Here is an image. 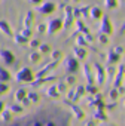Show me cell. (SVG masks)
I'll return each mask as SVG.
<instances>
[{"mask_svg":"<svg viewBox=\"0 0 125 126\" xmlns=\"http://www.w3.org/2000/svg\"><path fill=\"white\" fill-rule=\"evenodd\" d=\"M83 94H85V88L83 86H78L76 89H75V92H73V101H78L79 98H82L83 96Z\"/></svg>","mask_w":125,"mask_h":126,"instance_id":"cell-12","label":"cell"},{"mask_svg":"<svg viewBox=\"0 0 125 126\" xmlns=\"http://www.w3.org/2000/svg\"><path fill=\"white\" fill-rule=\"evenodd\" d=\"M104 3H106L107 9H113V8L118 6V0H104Z\"/></svg>","mask_w":125,"mask_h":126,"instance_id":"cell-18","label":"cell"},{"mask_svg":"<svg viewBox=\"0 0 125 126\" xmlns=\"http://www.w3.org/2000/svg\"><path fill=\"white\" fill-rule=\"evenodd\" d=\"M27 89H24V88H21V89H18L17 92H15V101L17 102H20V101H22L24 98H27Z\"/></svg>","mask_w":125,"mask_h":126,"instance_id":"cell-11","label":"cell"},{"mask_svg":"<svg viewBox=\"0 0 125 126\" xmlns=\"http://www.w3.org/2000/svg\"><path fill=\"white\" fill-rule=\"evenodd\" d=\"M40 58H42V52H40V50H33V52L30 53V56H28V59H30L31 62H34V64L40 61Z\"/></svg>","mask_w":125,"mask_h":126,"instance_id":"cell-15","label":"cell"},{"mask_svg":"<svg viewBox=\"0 0 125 126\" xmlns=\"http://www.w3.org/2000/svg\"><path fill=\"white\" fill-rule=\"evenodd\" d=\"M37 31H39V33H43V31H46V25H45V24H40V25H37Z\"/></svg>","mask_w":125,"mask_h":126,"instance_id":"cell-36","label":"cell"},{"mask_svg":"<svg viewBox=\"0 0 125 126\" xmlns=\"http://www.w3.org/2000/svg\"><path fill=\"white\" fill-rule=\"evenodd\" d=\"M89 16H91L92 19H100V18L103 16L101 9H100L98 6H92V8H89Z\"/></svg>","mask_w":125,"mask_h":126,"instance_id":"cell-9","label":"cell"},{"mask_svg":"<svg viewBox=\"0 0 125 126\" xmlns=\"http://www.w3.org/2000/svg\"><path fill=\"white\" fill-rule=\"evenodd\" d=\"M119 58H121V56H119V53H116V52L112 49V50L109 52V58H107V62L113 64V62H118V61H119Z\"/></svg>","mask_w":125,"mask_h":126,"instance_id":"cell-16","label":"cell"},{"mask_svg":"<svg viewBox=\"0 0 125 126\" xmlns=\"http://www.w3.org/2000/svg\"><path fill=\"white\" fill-rule=\"evenodd\" d=\"M9 110H12L14 113H21V111H22V107H21V105H15V104H14V105H9Z\"/></svg>","mask_w":125,"mask_h":126,"instance_id":"cell-28","label":"cell"},{"mask_svg":"<svg viewBox=\"0 0 125 126\" xmlns=\"http://www.w3.org/2000/svg\"><path fill=\"white\" fill-rule=\"evenodd\" d=\"M15 42L22 45V43H28V39L25 36H22V34H18V36H15Z\"/></svg>","mask_w":125,"mask_h":126,"instance_id":"cell-19","label":"cell"},{"mask_svg":"<svg viewBox=\"0 0 125 126\" xmlns=\"http://www.w3.org/2000/svg\"><path fill=\"white\" fill-rule=\"evenodd\" d=\"M3 110H5V102H3V101H0V113H2Z\"/></svg>","mask_w":125,"mask_h":126,"instance_id":"cell-40","label":"cell"},{"mask_svg":"<svg viewBox=\"0 0 125 126\" xmlns=\"http://www.w3.org/2000/svg\"><path fill=\"white\" fill-rule=\"evenodd\" d=\"M113 50H115L116 53H119V55L122 53V47H121V46H116V47H113Z\"/></svg>","mask_w":125,"mask_h":126,"instance_id":"cell-38","label":"cell"},{"mask_svg":"<svg viewBox=\"0 0 125 126\" xmlns=\"http://www.w3.org/2000/svg\"><path fill=\"white\" fill-rule=\"evenodd\" d=\"M9 79H11V74L8 73V70L0 67V82H8Z\"/></svg>","mask_w":125,"mask_h":126,"instance_id":"cell-17","label":"cell"},{"mask_svg":"<svg viewBox=\"0 0 125 126\" xmlns=\"http://www.w3.org/2000/svg\"><path fill=\"white\" fill-rule=\"evenodd\" d=\"M73 111L76 113V117H78V119H83V116H85V114H83V111H82L81 108H78L76 105H73Z\"/></svg>","mask_w":125,"mask_h":126,"instance_id":"cell-24","label":"cell"},{"mask_svg":"<svg viewBox=\"0 0 125 126\" xmlns=\"http://www.w3.org/2000/svg\"><path fill=\"white\" fill-rule=\"evenodd\" d=\"M98 40H100V43H107V42H109V39H107V34H104V33H100V36H98Z\"/></svg>","mask_w":125,"mask_h":126,"instance_id":"cell-30","label":"cell"},{"mask_svg":"<svg viewBox=\"0 0 125 126\" xmlns=\"http://www.w3.org/2000/svg\"><path fill=\"white\" fill-rule=\"evenodd\" d=\"M88 45V40H85L82 36H79L78 37V46H86Z\"/></svg>","mask_w":125,"mask_h":126,"instance_id":"cell-31","label":"cell"},{"mask_svg":"<svg viewBox=\"0 0 125 126\" xmlns=\"http://www.w3.org/2000/svg\"><path fill=\"white\" fill-rule=\"evenodd\" d=\"M95 68H97V83L101 85V83L104 82V70H103L98 64H95Z\"/></svg>","mask_w":125,"mask_h":126,"instance_id":"cell-14","label":"cell"},{"mask_svg":"<svg viewBox=\"0 0 125 126\" xmlns=\"http://www.w3.org/2000/svg\"><path fill=\"white\" fill-rule=\"evenodd\" d=\"M0 58H2V61L5 62V64H8V65H12L15 62V55L11 50H6V49L0 50Z\"/></svg>","mask_w":125,"mask_h":126,"instance_id":"cell-4","label":"cell"},{"mask_svg":"<svg viewBox=\"0 0 125 126\" xmlns=\"http://www.w3.org/2000/svg\"><path fill=\"white\" fill-rule=\"evenodd\" d=\"M88 68H89L88 65H83V70H85V76H86L88 82H91V76H89V70H88Z\"/></svg>","mask_w":125,"mask_h":126,"instance_id":"cell-35","label":"cell"},{"mask_svg":"<svg viewBox=\"0 0 125 126\" xmlns=\"http://www.w3.org/2000/svg\"><path fill=\"white\" fill-rule=\"evenodd\" d=\"M21 34L25 36V37H28V36H31V30H28V27H24V30L21 31Z\"/></svg>","mask_w":125,"mask_h":126,"instance_id":"cell-32","label":"cell"},{"mask_svg":"<svg viewBox=\"0 0 125 126\" xmlns=\"http://www.w3.org/2000/svg\"><path fill=\"white\" fill-rule=\"evenodd\" d=\"M39 45H40L39 40H31V42H28V46H30V47H39Z\"/></svg>","mask_w":125,"mask_h":126,"instance_id":"cell-33","label":"cell"},{"mask_svg":"<svg viewBox=\"0 0 125 126\" xmlns=\"http://www.w3.org/2000/svg\"><path fill=\"white\" fill-rule=\"evenodd\" d=\"M119 94H121V91L115 88V89H112V91H110V98H112V99H116V98L119 96Z\"/></svg>","mask_w":125,"mask_h":126,"instance_id":"cell-26","label":"cell"},{"mask_svg":"<svg viewBox=\"0 0 125 126\" xmlns=\"http://www.w3.org/2000/svg\"><path fill=\"white\" fill-rule=\"evenodd\" d=\"M46 27H48V28H46L48 34H55V33H58V31L62 28V19H61V18L51 19V21L48 22V25H46Z\"/></svg>","mask_w":125,"mask_h":126,"instance_id":"cell-2","label":"cell"},{"mask_svg":"<svg viewBox=\"0 0 125 126\" xmlns=\"http://www.w3.org/2000/svg\"><path fill=\"white\" fill-rule=\"evenodd\" d=\"M8 91H9V86H8V83H6V82H0V95L6 94Z\"/></svg>","mask_w":125,"mask_h":126,"instance_id":"cell-21","label":"cell"},{"mask_svg":"<svg viewBox=\"0 0 125 126\" xmlns=\"http://www.w3.org/2000/svg\"><path fill=\"white\" fill-rule=\"evenodd\" d=\"M61 56H62V53H61L60 50H54V52H52V59H54V61L61 59Z\"/></svg>","mask_w":125,"mask_h":126,"instance_id":"cell-27","label":"cell"},{"mask_svg":"<svg viewBox=\"0 0 125 126\" xmlns=\"http://www.w3.org/2000/svg\"><path fill=\"white\" fill-rule=\"evenodd\" d=\"M73 24V14H72V8H66V18H64V25L62 27H70Z\"/></svg>","mask_w":125,"mask_h":126,"instance_id":"cell-7","label":"cell"},{"mask_svg":"<svg viewBox=\"0 0 125 126\" xmlns=\"http://www.w3.org/2000/svg\"><path fill=\"white\" fill-rule=\"evenodd\" d=\"M124 105H125V99H124Z\"/></svg>","mask_w":125,"mask_h":126,"instance_id":"cell-43","label":"cell"},{"mask_svg":"<svg viewBox=\"0 0 125 126\" xmlns=\"http://www.w3.org/2000/svg\"><path fill=\"white\" fill-rule=\"evenodd\" d=\"M75 56H76L78 59H85V58H86V50H85L83 47L76 46V47H75Z\"/></svg>","mask_w":125,"mask_h":126,"instance_id":"cell-13","label":"cell"},{"mask_svg":"<svg viewBox=\"0 0 125 126\" xmlns=\"http://www.w3.org/2000/svg\"><path fill=\"white\" fill-rule=\"evenodd\" d=\"M0 31L3 34H6V36H9V37L14 36V33H12V30H11V27H9V24L6 21H0Z\"/></svg>","mask_w":125,"mask_h":126,"instance_id":"cell-8","label":"cell"},{"mask_svg":"<svg viewBox=\"0 0 125 126\" xmlns=\"http://www.w3.org/2000/svg\"><path fill=\"white\" fill-rule=\"evenodd\" d=\"M37 11H39L40 14H43V15H49V14H52V12L55 11V3H52V2L43 3L42 6L37 8Z\"/></svg>","mask_w":125,"mask_h":126,"instance_id":"cell-6","label":"cell"},{"mask_svg":"<svg viewBox=\"0 0 125 126\" xmlns=\"http://www.w3.org/2000/svg\"><path fill=\"white\" fill-rule=\"evenodd\" d=\"M15 79H17L18 82H22V83H30V82L34 80V74H33V71H31L28 67H22V68L15 74Z\"/></svg>","mask_w":125,"mask_h":126,"instance_id":"cell-1","label":"cell"},{"mask_svg":"<svg viewBox=\"0 0 125 126\" xmlns=\"http://www.w3.org/2000/svg\"><path fill=\"white\" fill-rule=\"evenodd\" d=\"M30 22H33V14H31V12H28V14H27L25 21H24V27H28V25H30Z\"/></svg>","mask_w":125,"mask_h":126,"instance_id":"cell-23","label":"cell"},{"mask_svg":"<svg viewBox=\"0 0 125 126\" xmlns=\"http://www.w3.org/2000/svg\"><path fill=\"white\" fill-rule=\"evenodd\" d=\"M30 3H34V5H39V3H42V0H28Z\"/></svg>","mask_w":125,"mask_h":126,"instance_id":"cell-39","label":"cell"},{"mask_svg":"<svg viewBox=\"0 0 125 126\" xmlns=\"http://www.w3.org/2000/svg\"><path fill=\"white\" fill-rule=\"evenodd\" d=\"M78 25H79V27H78V28H79V30H81V31H82V33H85V34H88V28H86V27H85V24H83V22H82V21H79V22H78Z\"/></svg>","mask_w":125,"mask_h":126,"instance_id":"cell-29","label":"cell"},{"mask_svg":"<svg viewBox=\"0 0 125 126\" xmlns=\"http://www.w3.org/2000/svg\"><path fill=\"white\" fill-rule=\"evenodd\" d=\"M122 71H124V73H125V68H124V70H122Z\"/></svg>","mask_w":125,"mask_h":126,"instance_id":"cell-42","label":"cell"},{"mask_svg":"<svg viewBox=\"0 0 125 126\" xmlns=\"http://www.w3.org/2000/svg\"><path fill=\"white\" fill-rule=\"evenodd\" d=\"M85 91H88L89 94H97V92H98V89H97L95 86H88V88H86Z\"/></svg>","mask_w":125,"mask_h":126,"instance_id":"cell-34","label":"cell"},{"mask_svg":"<svg viewBox=\"0 0 125 126\" xmlns=\"http://www.w3.org/2000/svg\"><path fill=\"white\" fill-rule=\"evenodd\" d=\"M73 2H81V0H73Z\"/></svg>","mask_w":125,"mask_h":126,"instance_id":"cell-41","label":"cell"},{"mask_svg":"<svg viewBox=\"0 0 125 126\" xmlns=\"http://www.w3.org/2000/svg\"><path fill=\"white\" fill-rule=\"evenodd\" d=\"M79 68V59L76 56H67L66 59V70L72 74V73H76Z\"/></svg>","mask_w":125,"mask_h":126,"instance_id":"cell-3","label":"cell"},{"mask_svg":"<svg viewBox=\"0 0 125 126\" xmlns=\"http://www.w3.org/2000/svg\"><path fill=\"white\" fill-rule=\"evenodd\" d=\"M39 50H40L42 53L49 52V50H51V46H49V45H46V43H45V45H39Z\"/></svg>","mask_w":125,"mask_h":126,"instance_id":"cell-25","label":"cell"},{"mask_svg":"<svg viewBox=\"0 0 125 126\" xmlns=\"http://www.w3.org/2000/svg\"><path fill=\"white\" fill-rule=\"evenodd\" d=\"M0 114H2V120H3V122H9V120H11V113H9L8 110H3Z\"/></svg>","mask_w":125,"mask_h":126,"instance_id":"cell-22","label":"cell"},{"mask_svg":"<svg viewBox=\"0 0 125 126\" xmlns=\"http://www.w3.org/2000/svg\"><path fill=\"white\" fill-rule=\"evenodd\" d=\"M113 28H112V22L109 19V16H103V21L100 24V33H104V34H112Z\"/></svg>","mask_w":125,"mask_h":126,"instance_id":"cell-5","label":"cell"},{"mask_svg":"<svg viewBox=\"0 0 125 126\" xmlns=\"http://www.w3.org/2000/svg\"><path fill=\"white\" fill-rule=\"evenodd\" d=\"M27 98L30 99V102H39V95H37V94H34V92L27 94Z\"/></svg>","mask_w":125,"mask_h":126,"instance_id":"cell-20","label":"cell"},{"mask_svg":"<svg viewBox=\"0 0 125 126\" xmlns=\"http://www.w3.org/2000/svg\"><path fill=\"white\" fill-rule=\"evenodd\" d=\"M45 94H46L48 96H51V98H57V96L60 95V91H58V88H55V86H48L46 91H45Z\"/></svg>","mask_w":125,"mask_h":126,"instance_id":"cell-10","label":"cell"},{"mask_svg":"<svg viewBox=\"0 0 125 126\" xmlns=\"http://www.w3.org/2000/svg\"><path fill=\"white\" fill-rule=\"evenodd\" d=\"M66 82H67V86H69V85H73V83H75V77H73V76H69V77L66 79Z\"/></svg>","mask_w":125,"mask_h":126,"instance_id":"cell-37","label":"cell"}]
</instances>
